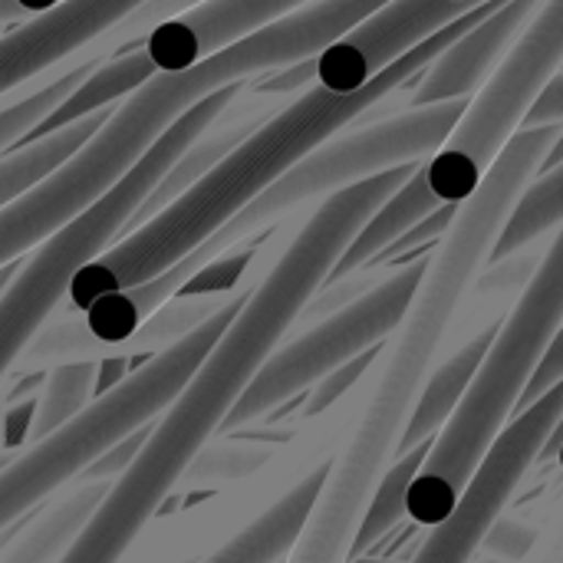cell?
<instances>
[{
  "instance_id": "29",
  "label": "cell",
  "mask_w": 563,
  "mask_h": 563,
  "mask_svg": "<svg viewBox=\"0 0 563 563\" xmlns=\"http://www.w3.org/2000/svg\"><path fill=\"white\" fill-rule=\"evenodd\" d=\"M561 379H563V323H561V330L551 336V343H548V350H544V356H541V363H538V369H534V376H531V383H528V389H525V396H521V402H518V409H515V412L531 409V406H534L544 393H551Z\"/></svg>"
},
{
  "instance_id": "9",
  "label": "cell",
  "mask_w": 563,
  "mask_h": 563,
  "mask_svg": "<svg viewBox=\"0 0 563 563\" xmlns=\"http://www.w3.org/2000/svg\"><path fill=\"white\" fill-rule=\"evenodd\" d=\"M426 261L429 251L399 264L389 277L366 287L330 317L317 320L307 333L277 346L274 356L257 369L251 386L228 412L221 432H234L264 419L271 409L313 389L327 373L340 369L343 363L356 360L373 346H383L402 323L416 297V287L422 280Z\"/></svg>"
},
{
  "instance_id": "41",
  "label": "cell",
  "mask_w": 563,
  "mask_h": 563,
  "mask_svg": "<svg viewBox=\"0 0 563 563\" xmlns=\"http://www.w3.org/2000/svg\"><path fill=\"white\" fill-rule=\"evenodd\" d=\"M0 563H3V561H0Z\"/></svg>"
},
{
  "instance_id": "19",
  "label": "cell",
  "mask_w": 563,
  "mask_h": 563,
  "mask_svg": "<svg viewBox=\"0 0 563 563\" xmlns=\"http://www.w3.org/2000/svg\"><path fill=\"white\" fill-rule=\"evenodd\" d=\"M158 69L152 66V59L145 56L142 46L135 49H122L119 56H109L102 59L33 132H30V142L33 139H43L49 132H59L99 109H112L115 102H122L129 92H135L142 82H148Z\"/></svg>"
},
{
  "instance_id": "14",
  "label": "cell",
  "mask_w": 563,
  "mask_h": 563,
  "mask_svg": "<svg viewBox=\"0 0 563 563\" xmlns=\"http://www.w3.org/2000/svg\"><path fill=\"white\" fill-rule=\"evenodd\" d=\"M303 3L310 0H205L158 23L142 40V49L158 73L188 69Z\"/></svg>"
},
{
  "instance_id": "25",
  "label": "cell",
  "mask_w": 563,
  "mask_h": 563,
  "mask_svg": "<svg viewBox=\"0 0 563 563\" xmlns=\"http://www.w3.org/2000/svg\"><path fill=\"white\" fill-rule=\"evenodd\" d=\"M274 449L267 445H254V442H208L198 459L191 462V468L185 472V485H221V482H234L244 478L251 472H257Z\"/></svg>"
},
{
  "instance_id": "18",
  "label": "cell",
  "mask_w": 563,
  "mask_h": 563,
  "mask_svg": "<svg viewBox=\"0 0 563 563\" xmlns=\"http://www.w3.org/2000/svg\"><path fill=\"white\" fill-rule=\"evenodd\" d=\"M115 482V478H112ZM112 482H79V488H73L66 498H59L56 505H49L46 511L36 515V521H30L3 551V563H56L69 544L79 538V531L86 528V521L92 518V511L102 505L106 492Z\"/></svg>"
},
{
  "instance_id": "6",
  "label": "cell",
  "mask_w": 563,
  "mask_h": 563,
  "mask_svg": "<svg viewBox=\"0 0 563 563\" xmlns=\"http://www.w3.org/2000/svg\"><path fill=\"white\" fill-rule=\"evenodd\" d=\"M251 290L254 287L241 290L231 303H224L185 340L155 353L145 366L132 369L119 386L96 396L76 419L43 435L40 442H30L0 472V534L23 515H30L56 488L76 482L115 442L158 419L198 373V366L221 340L228 323L238 317Z\"/></svg>"
},
{
  "instance_id": "7",
  "label": "cell",
  "mask_w": 563,
  "mask_h": 563,
  "mask_svg": "<svg viewBox=\"0 0 563 563\" xmlns=\"http://www.w3.org/2000/svg\"><path fill=\"white\" fill-rule=\"evenodd\" d=\"M468 99L402 109L333 132L327 142L310 148L294 168H287L267 191H261L241 214H234L218 234H211V241L221 251H231L251 238H261L303 205L323 201L373 175L402 165H422L445 145Z\"/></svg>"
},
{
  "instance_id": "20",
  "label": "cell",
  "mask_w": 563,
  "mask_h": 563,
  "mask_svg": "<svg viewBox=\"0 0 563 563\" xmlns=\"http://www.w3.org/2000/svg\"><path fill=\"white\" fill-rule=\"evenodd\" d=\"M112 109H99V112H92V115L66 125V129H59V132L33 139V142L13 148L10 155H3L0 158V208L7 201H13L16 195H23L26 188H33L36 181H43L49 172H56L73 152H79L89 142V135L109 119Z\"/></svg>"
},
{
  "instance_id": "31",
  "label": "cell",
  "mask_w": 563,
  "mask_h": 563,
  "mask_svg": "<svg viewBox=\"0 0 563 563\" xmlns=\"http://www.w3.org/2000/svg\"><path fill=\"white\" fill-rule=\"evenodd\" d=\"M544 125H563V66L544 82L534 106L528 109L521 129H544Z\"/></svg>"
},
{
  "instance_id": "1",
  "label": "cell",
  "mask_w": 563,
  "mask_h": 563,
  "mask_svg": "<svg viewBox=\"0 0 563 563\" xmlns=\"http://www.w3.org/2000/svg\"><path fill=\"white\" fill-rule=\"evenodd\" d=\"M383 3L389 0H310L188 69L155 73L115 102L79 152L0 208V267L43 244L112 191L191 106L224 86L317 59Z\"/></svg>"
},
{
  "instance_id": "33",
  "label": "cell",
  "mask_w": 563,
  "mask_h": 563,
  "mask_svg": "<svg viewBox=\"0 0 563 563\" xmlns=\"http://www.w3.org/2000/svg\"><path fill=\"white\" fill-rule=\"evenodd\" d=\"M561 449H563V416L554 422V429H551V435H548V442H544V449H541V459H538V462H558Z\"/></svg>"
},
{
  "instance_id": "24",
  "label": "cell",
  "mask_w": 563,
  "mask_h": 563,
  "mask_svg": "<svg viewBox=\"0 0 563 563\" xmlns=\"http://www.w3.org/2000/svg\"><path fill=\"white\" fill-rule=\"evenodd\" d=\"M96 373H99V360L59 363V366L46 369L43 386L36 393L30 442H40L43 435L56 432L59 426L76 419L96 399Z\"/></svg>"
},
{
  "instance_id": "39",
  "label": "cell",
  "mask_w": 563,
  "mask_h": 563,
  "mask_svg": "<svg viewBox=\"0 0 563 563\" xmlns=\"http://www.w3.org/2000/svg\"><path fill=\"white\" fill-rule=\"evenodd\" d=\"M558 465H561V472H563V449H561V455H558Z\"/></svg>"
},
{
  "instance_id": "34",
  "label": "cell",
  "mask_w": 563,
  "mask_h": 563,
  "mask_svg": "<svg viewBox=\"0 0 563 563\" xmlns=\"http://www.w3.org/2000/svg\"><path fill=\"white\" fill-rule=\"evenodd\" d=\"M13 3L20 7V13H23V20H26V16L46 13V10H53V7H59V3H66V0H13Z\"/></svg>"
},
{
  "instance_id": "40",
  "label": "cell",
  "mask_w": 563,
  "mask_h": 563,
  "mask_svg": "<svg viewBox=\"0 0 563 563\" xmlns=\"http://www.w3.org/2000/svg\"><path fill=\"white\" fill-rule=\"evenodd\" d=\"M472 3H478V0H472Z\"/></svg>"
},
{
  "instance_id": "15",
  "label": "cell",
  "mask_w": 563,
  "mask_h": 563,
  "mask_svg": "<svg viewBox=\"0 0 563 563\" xmlns=\"http://www.w3.org/2000/svg\"><path fill=\"white\" fill-rule=\"evenodd\" d=\"M327 475H330V462L313 465L294 488H287L251 525H244L218 551H211L208 558L195 563H284L317 505V495Z\"/></svg>"
},
{
  "instance_id": "22",
  "label": "cell",
  "mask_w": 563,
  "mask_h": 563,
  "mask_svg": "<svg viewBox=\"0 0 563 563\" xmlns=\"http://www.w3.org/2000/svg\"><path fill=\"white\" fill-rule=\"evenodd\" d=\"M432 442H435V439L419 442L416 449L402 452V455L386 468V475L379 478V485H376V492H373V498H369V505H366V515H363L360 531H356V538H353L350 558L369 554V551H373V548H376L402 518H409V511H406L409 488H412V482H416V475H419L426 455L432 452Z\"/></svg>"
},
{
  "instance_id": "17",
  "label": "cell",
  "mask_w": 563,
  "mask_h": 563,
  "mask_svg": "<svg viewBox=\"0 0 563 563\" xmlns=\"http://www.w3.org/2000/svg\"><path fill=\"white\" fill-rule=\"evenodd\" d=\"M498 333V323L485 327L478 336H472L459 353H452L435 373H429L422 393H419V402L409 416V426H406V435H402V445H399V455L416 449L419 442H429V439H439L442 429L449 426L452 412L459 409L465 389L472 386L492 340Z\"/></svg>"
},
{
  "instance_id": "2",
  "label": "cell",
  "mask_w": 563,
  "mask_h": 563,
  "mask_svg": "<svg viewBox=\"0 0 563 563\" xmlns=\"http://www.w3.org/2000/svg\"><path fill=\"white\" fill-rule=\"evenodd\" d=\"M501 3L508 0L478 3L462 20L442 26L435 36H429L402 59L386 66L369 86L356 92H330L323 86H310L307 92L284 102L280 112H274L264 125H257L234 152H228L218 165H211L155 218H148L142 228H135L109 251H102L96 261H89L73 277L66 303L73 310H86L99 297L152 280L172 264H178L185 254H191L211 234H218L234 214H241L310 148H317L333 132L373 112L386 96H393L402 82L416 79L449 43H455L468 26L485 20Z\"/></svg>"
},
{
  "instance_id": "12",
  "label": "cell",
  "mask_w": 563,
  "mask_h": 563,
  "mask_svg": "<svg viewBox=\"0 0 563 563\" xmlns=\"http://www.w3.org/2000/svg\"><path fill=\"white\" fill-rule=\"evenodd\" d=\"M485 3V0H478ZM478 3L472 0H389L363 16L346 36L317 56V86L330 92H356L369 86L386 66L435 36L442 26L462 20Z\"/></svg>"
},
{
  "instance_id": "37",
  "label": "cell",
  "mask_w": 563,
  "mask_h": 563,
  "mask_svg": "<svg viewBox=\"0 0 563 563\" xmlns=\"http://www.w3.org/2000/svg\"><path fill=\"white\" fill-rule=\"evenodd\" d=\"M16 455H20V452H0V472H3V468H7V465L16 459Z\"/></svg>"
},
{
  "instance_id": "21",
  "label": "cell",
  "mask_w": 563,
  "mask_h": 563,
  "mask_svg": "<svg viewBox=\"0 0 563 563\" xmlns=\"http://www.w3.org/2000/svg\"><path fill=\"white\" fill-rule=\"evenodd\" d=\"M563 224V162L554 168H541L518 195L501 234H498V244H495V254H492V264H501L508 257H515L518 251H525L528 244L548 238L551 231H558Z\"/></svg>"
},
{
  "instance_id": "5",
  "label": "cell",
  "mask_w": 563,
  "mask_h": 563,
  "mask_svg": "<svg viewBox=\"0 0 563 563\" xmlns=\"http://www.w3.org/2000/svg\"><path fill=\"white\" fill-rule=\"evenodd\" d=\"M241 89L244 82H234L191 106L112 191H106L96 205L63 224L43 244L26 251L13 280L0 294V383H7L26 346L66 300L73 277L125 234V224L139 211V205L155 191L168 168L185 155V148L231 106Z\"/></svg>"
},
{
  "instance_id": "8",
  "label": "cell",
  "mask_w": 563,
  "mask_h": 563,
  "mask_svg": "<svg viewBox=\"0 0 563 563\" xmlns=\"http://www.w3.org/2000/svg\"><path fill=\"white\" fill-rule=\"evenodd\" d=\"M561 66L563 0H544L505 63L468 99L445 145L422 162L426 185L442 205H459L482 185L501 148L521 132L538 92Z\"/></svg>"
},
{
  "instance_id": "26",
  "label": "cell",
  "mask_w": 563,
  "mask_h": 563,
  "mask_svg": "<svg viewBox=\"0 0 563 563\" xmlns=\"http://www.w3.org/2000/svg\"><path fill=\"white\" fill-rule=\"evenodd\" d=\"M376 356H379V350L373 346V350H366V353H360L356 360H350V363H343L340 369H333V373H327L317 386H313V393L307 396V406H303V419H317V416H323L327 409H333L350 389H356V383L373 369V363H376Z\"/></svg>"
},
{
  "instance_id": "10",
  "label": "cell",
  "mask_w": 563,
  "mask_h": 563,
  "mask_svg": "<svg viewBox=\"0 0 563 563\" xmlns=\"http://www.w3.org/2000/svg\"><path fill=\"white\" fill-rule=\"evenodd\" d=\"M561 416L563 379L551 393H544L531 409L518 412L515 422H508V429L498 435V442L478 465L475 478L468 482L455 511L442 525L429 528V538L422 541V548L409 563L472 561L478 554L488 528L495 525V518L505 515V508L511 505L525 475L538 465L541 449Z\"/></svg>"
},
{
  "instance_id": "38",
  "label": "cell",
  "mask_w": 563,
  "mask_h": 563,
  "mask_svg": "<svg viewBox=\"0 0 563 563\" xmlns=\"http://www.w3.org/2000/svg\"><path fill=\"white\" fill-rule=\"evenodd\" d=\"M468 563H508V561H501V558H492V554H488L485 561H475V558H472V561H468Z\"/></svg>"
},
{
  "instance_id": "28",
  "label": "cell",
  "mask_w": 563,
  "mask_h": 563,
  "mask_svg": "<svg viewBox=\"0 0 563 563\" xmlns=\"http://www.w3.org/2000/svg\"><path fill=\"white\" fill-rule=\"evenodd\" d=\"M148 432H152V422L148 426H142V429H135L132 435H125L122 442H115L109 452H102L82 475H79V482H112V478H119L132 462H135V455L142 452V445H145V439H148Z\"/></svg>"
},
{
  "instance_id": "36",
  "label": "cell",
  "mask_w": 563,
  "mask_h": 563,
  "mask_svg": "<svg viewBox=\"0 0 563 563\" xmlns=\"http://www.w3.org/2000/svg\"><path fill=\"white\" fill-rule=\"evenodd\" d=\"M346 563H406V561H383V558H366V554H363V558H350Z\"/></svg>"
},
{
  "instance_id": "4",
  "label": "cell",
  "mask_w": 563,
  "mask_h": 563,
  "mask_svg": "<svg viewBox=\"0 0 563 563\" xmlns=\"http://www.w3.org/2000/svg\"><path fill=\"white\" fill-rule=\"evenodd\" d=\"M563 323V224L554 231L541 264L534 267L518 303L498 320V333L452 412L442 435L432 442L406 511L416 525H442L462 501L478 465L508 429L551 336Z\"/></svg>"
},
{
  "instance_id": "32",
  "label": "cell",
  "mask_w": 563,
  "mask_h": 563,
  "mask_svg": "<svg viewBox=\"0 0 563 563\" xmlns=\"http://www.w3.org/2000/svg\"><path fill=\"white\" fill-rule=\"evenodd\" d=\"M132 360L129 356H106V360H99V373H96V396H102V393H109L112 386H119L132 369Z\"/></svg>"
},
{
  "instance_id": "35",
  "label": "cell",
  "mask_w": 563,
  "mask_h": 563,
  "mask_svg": "<svg viewBox=\"0 0 563 563\" xmlns=\"http://www.w3.org/2000/svg\"><path fill=\"white\" fill-rule=\"evenodd\" d=\"M16 267H20V261H10V264H3V267H0V294H3V290H7V284L13 280Z\"/></svg>"
},
{
  "instance_id": "30",
  "label": "cell",
  "mask_w": 563,
  "mask_h": 563,
  "mask_svg": "<svg viewBox=\"0 0 563 563\" xmlns=\"http://www.w3.org/2000/svg\"><path fill=\"white\" fill-rule=\"evenodd\" d=\"M33 409H36V396L26 402H16V406H3V412H0V449L3 452H23L30 445Z\"/></svg>"
},
{
  "instance_id": "23",
  "label": "cell",
  "mask_w": 563,
  "mask_h": 563,
  "mask_svg": "<svg viewBox=\"0 0 563 563\" xmlns=\"http://www.w3.org/2000/svg\"><path fill=\"white\" fill-rule=\"evenodd\" d=\"M109 56H92L86 63H76L56 76H49L46 82L40 86H26L20 89L10 102L0 106V155H7L13 145H23L30 139V132Z\"/></svg>"
},
{
  "instance_id": "16",
  "label": "cell",
  "mask_w": 563,
  "mask_h": 563,
  "mask_svg": "<svg viewBox=\"0 0 563 563\" xmlns=\"http://www.w3.org/2000/svg\"><path fill=\"white\" fill-rule=\"evenodd\" d=\"M442 201L429 191L426 185V175H422V165L363 221V228L356 231V238L346 244V251L340 254L333 274L327 277V284H336V280H346L353 277L356 271L369 267L396 238H402L416 221H422L426 214H432ZM323 284V287H327Z\"/></svg>"
},
{
  "instance_id": "3",
  "label": "cell",
  "mask_w": 563,
  "mask_h": 563,
  "mask_svg": "<svg viewBox=\"0 0 563 563\" xmlns=\"http://www.w3.org/2000/svg\"><path fill=\"white\" fill-rule=\"evenodd\" d=\"M307 300V287L287 271H271L254 284L198 373L152 426L135 462L109 485L102 505L56 563L122 561L181 485L198 452L221 432L241 393L300 320Z\"/></svg>"
},
{
  "instance_id": "11",
  "label": "cell",
  "mask_w": 563,
  "mask_h": 563,
  "mask_svg": "<svg viewBox=\"0 0 563 563\" xmlns=\"http://www.w3.org/2000/svg\"><path fill=\"white\" fill-rule=\"evenodd\" d=\"M142 0H66L0 33V99L92 56L119 53L112 26Z\"/></svg>"
},
{
  "instance_id": "27",
  "label": "cell",
  "mask_w": 563,
  "mask_h": 563,
  "mask_svg": "<svg viewBox=\"0 0 563 563\" xmlns=\"http://www.w3.org/2000/svg\"><path fill=\"white\" fill-rule=\"evenodd\" d=\"M534 541H538V534H534L528 525L498 515L495 525L488 528V534H485V541H482L478 551H485V554H492V558H501V561L508 563H518L531 548H534Z\"/></svg>"
},
{
  "instance_id": "13",
  "label": "cell",
  "mask_w": 563,
  "mask_h": 563,
  "mask_svg": "<svg viewBox=\"0 0 563 563\" xmlns=\"http://www.w3.org/2000/svg\"><path fill=\"white\" fill-rule=\"evenodd\" d=\"M541 3L544 0H508L485 20L468 26L416 76V89L409 92L402 109H422L475 96L505 63V56L511 53L531 16L541 10Z\"/></svg>"
}]
</instances>
